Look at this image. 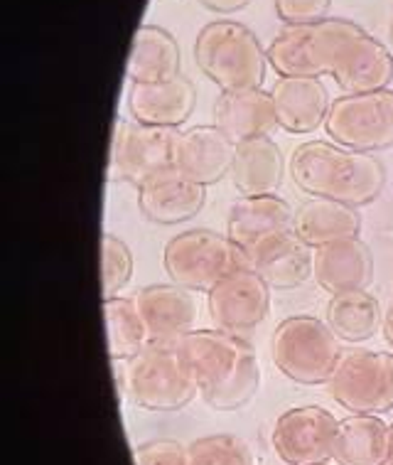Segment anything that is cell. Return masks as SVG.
<instances>
[{"mask_svg": "<svg viewBox=\"0 0 393 465\" xmlns=\"http://www.w3.org/2000/svg\"><path fill=\"white\" fill-rule=\"evenodd\" d=\"M204 401L219 411L249 404L259 391L260 367L253 347L236 332L192 331L180 342Z\"/></svg>", "mask_w": 393, "mask_h": 465, "instance_id": "cell-1", "label": "cell"}, {"mask_svg": "<svg viewBox=\"0 0 393 465\" xmlns=\"http://www.w3.org/2000/svg\"><path fill=\"white\" fill-rule=\"evenodd\" d=\"M290 178L308 195L361 207L381 195L386 170L371 153L309 141L298 145L290 155Z\"/></svg>", "mask_w": 393, "mask_h": 465, "instance_id": "cell-2", "label": "cell"}, {"mask_svg": "<svg viewBox=\"0 0 393 465\" xmlns=\"http://www.w3.org/2000/svg\"><path fill=\"white\" fill-rule=\"evenodd\" d=\"M368 33L344 17L288 25L268 45V64L280 76H335L339 82L367 43Z\"/></svg>", "mask_w": 393, "mask_h": 465, "instance_id": "cell-3", "label": "cell"}, {"mask_svg": "<svg viewBox=\"0 0 393 465\" xmlns=\"http://www.w3.org/2000/svg\"><path fill=\"white\" fill-rule=\"evenodd\" d=\"M194 60L221 92L260 89L268 64L256 33L236 20H214L201 27L194 43Z\"/></svg>", "mask_w": 393, "mask_h": 465, "instance_id": "cell-4", "label": "cell"}, {"mask_svg": "<svg viewBox=\"0 0 393 465\" xmlns=\"http://www.w3.org/2000/svg\"><path fill=\"white\" fill-rule=\"evenodd\" d=\"M162 263L172 283L197 293H210L226 276L249 266L231 237L214 229H190L172 237L162 252Z\"/></svg>", "mask_w": 393, "mask_h": 465, "instance_id": "cell-5", "label": "cell"}, {"mask_svg": "<svg viewBox=\"0 0 393 465\" xmlns=\"http://www.w3.org/2000/svg\"><path fill=\"white\" fill-rule=\"evenodd\" d=\"M329 325L312 315L285 318L273 332V362L288 380L298 384H329L342 350Z\"/></svg>", "mask_w": 393, "mask_h": 465, "instance_id": "cell-6", "label": "cell"}, {"mask_svg": "<svg viewBox=\"0 0 393 465\" xmlns=\"http://www.w3.org/2000/svg\"><path fill=\"white\" fill-rule=\"evenodd\" d=\"M126 387L135 404L148 411H180L200 391L177 345H148L128 360Z\"/></svg>", "mask_w": 393, "mask_h": 465, "instance_id": "cell-7", "label": "cell"}, {"mask_svg": "<svg viewBox=\"0 0 393 465\" xmlns=\"http://www.w3.org/2000/svg\"><path fill=\"white\" fill-rule=\"evenodd\" d=\"M177 128L151 126L141 121H116L109 158V183L141 187L151 178L175 168Z\"/></svg>", "mask_w": 393, "mask_h": 465, "instance_id": "cell-8", "label": "cell"}, {"mask_svg": "<svg viewBox=\"0 0 393 465\" xmlns=\"http://www.w3.org/2000/svg\"><path fill=\"white\" fill-rule=\"evenodd\" d=\"M327 134L335 143L351 151L374 153L393 145V92L378 89L347 94L329 104L325 119Z\"/></svg>", "mask_w": 393, "mask_h": 465, "instance_id": "cell-9", "label": "cell"}, {"mask_svg": "<svg viewBox=\"0 0 393 465\" xmlns=\"http://www.w3.org/2000/svg\"><path fill=\"white\" fill-rule=\"evenodd\" d=\"M329 391L351 414L378 416L393 409V355L354 350L342 355Z\"/></svg>", "mask_w": 393, "mask_h": 465, "instance_id": "cell-10", "label": "cell"}, {"mask_svg": "<svg viewBox=\"0 0 393 465\" xmlns=\"http://www.w3.org/2000/svg\"><path fill=\"white\" fill-rule=\"evenodd\" d=\"M339 421L322 406H298L278 416L273 449L285 465H322L335 458Z\"/></svg>", "mask_w": 393, "mask_h": 465, "instance_id": "cell-11", "label": "cell"}, {"mask_svg": "<svg viewBox=\"0 0 393 465\" xmlns=\"http://www.w3.org/2000/svg\"><path fill=\"white\" fill-rule=\"evenodd\" d=\"M210 315L219 331L246 332L266 321L270 286L253 269H239L211 288Z\"/></svg>", "mask_w": 393, "mask_h": 465, "instance_id": "cell-12", "label": "cell"}, {"mask_svg": "<svg viewBox=\"0 0 393 465\" xmlns=\"http://www.w3.org/2000/svg\"><path fill=\"white\" fill-rule=\"evenodd\" d=\"M151 345H177L197 322V301L192 291L177 283L145 286L135 298Z\"/></svg>", "mask_w": 393, "mask_h": 465, "instance_id": "cell-13", "label": "cell"}, {"mask_svg": "<svg viewBox=\"0 0 393 465\" xmlns=\"http://www.w3.org/2000/svg\"><path fill=\"white\" fill-rule=\"evenodd\" d=\"M249 269L259 273L270 288H298L312 276V246L295 232H280L253 246L246 254Z\"/></svg>", "mask_w": 393, "mask_h": 465, "instance_id": "cell-14", "label": "cell"}, {"mask_svg": "<svg viewBox=\"0 0 393 465\" xmlns=\"http://www.w3.org/2000/svg\"><path fill=\"white\" fill-rule=\"evenodd\" d=\"M204 185L190 180L177 168L165 170L138 187V207L155 224H180L192 220L204 207Z\"/></svg>", "mask_w": 393, "mask_h": 465, "instance_id": "cell-15", "label": "cell"}, {"mask_svg": "<svg viewBox=\"0 0 393 465\" xmlns=\"http://www.w3.org/2000/svg\"><path fill=\"white\" fill-rule=\"evenodd\" d=\"M236 143L219 126H194L180 134L175 168L200 185H214L231 173Z\"/></svg>", "mask_w": 393, "mask_h": 465, "instance_id": "cell-16", "label": "cell"}, {"mask_svg": "<svg viewBox=\"0 0 393 465\" xmlns=\"http://www.w3.org/2000/svg\"><path fill=\"white\" fill-rule=\"evenodd\" d=\"M312 276L332 296L367 288L374 279V256L359 237L339 239L315 249Z\"/></svg>", "mask_w": 393, "mask_h": 465, "instance_id": "cell-17", "label": "cell"}, {"mask_svg": "<svg viewBox=\"0 0 393 465\" xmlns=\"http://www.w3.org/2000/svg\"><path fill=\"white\" fill-rule=\"evenodd\" d=\"M295 229V212L283 197L256 195L241 197L229 210V237L243 254L273 234Z\"/></svg>", "mask_w": 393, "mask_h": 465, "instance_id": "cell-18", "label": "cell"}, {"mask_svg": "<svg viewBox=\"0 0 393 465\" xmlns=\"http://www.w3.org/2000/svg\"><path fill=\"white\" fill-rule=\"evenodd\" d=\"M197 92L187 76H175L158 84H131L128 111L135 121L151 126L177 128L192 116Z\"/></svg>", "mask_w": 393, "mask_h": 465, "instance_id": "cell-19", "label": "cell"}, {"mask_svg": "<svg viewBox=\"0 0 393 465\" xmlns=\"http://www.w3.org/2000/svg\"><path fill=\"white\" fill-rule=\"evenodd\" d=\"M278 126L288 134H309L325 124L329 96L318 76H280L270 89Z\"/></svg>", "mask_w": 393, "mask_h": 465, "instance_id": "cell-20", "label": "cell"}, {"mask_svg": "<svg viewBox=\"0 0 393 465\" xmlns=\"http://www.w3.org/2000/svg\"><path fill=\"white\" fill-rule=\"evenodd\" d=\"M283 153L270 135H259L251 141L236 143L231 163V183L243 197L276 195L283 183Z\"/></svg>", "mask_w": 393, "mask_h": 465, "instance_id": "cell-21", "label": "cell"}, {"mask_svg": "<svg viewBox=\"0 0 393 465\" xmlns=\"http://www.w3.org/2000/svg\"><path fill=\"white\" fill-rule=\"evenodd\" d=\"M214 116H217V126L234 143L270 135V131L278 126L273 96L263 89L224 92L219 96Z\"/></svg>", "mask_w": 393, "mask_h": 465, "instance_id": "cell-22", "label": "cell"}, {"mask_svg": "<svg viewBox=\"0 0 393 465\" xmlns=\"http://www.w3.org/2000/svg\"><path fill=\"white\" fill-rule=\"evenodd\" d=\"M182 54L180 45L168 30L158 25H141L133 35L126 76L131 84H158L180 76Z\"/></svg>", "mask_w": 393, "mask_h": 465, "instance_id": "cell-23", "label": "cell"}, {"mask_svg": "<svg viewBox=\"0 0 393 465\" xmlns=\"http://www.w3.org/2000/svg\"><path fill=\"white\" fill-rule=\"evenodd\" d=\"M361 217L357 207L325 197H312L295 212V232L312 249L332 244L339 239H351L359 234Z\"/></svg>", "mask_w": 393, "mask_h": 465, "instance_id": "cell-24", "label": "cell"}, {"mask_svg": "<svg viewBox=\"0 0 393 465\" xmlns=\"http://www.w3.org/2000/svg\"><path fill=\"white\" fill-rule=\"evenodd\" d=\"M335 460L339 465H386L388 426L378 416L368 414H354L339 421Z\"/></svg>", "mask_w": 393, "mask_h": 465, "instance_id": "cell-25", "label": "cell"}, {"mask_svg": "<svg viewBox=\"0 0 393 465\" xmlns=\"http://www.w3.org/2000/svg\"><path fill=\"white\" fill-rule=\"evenodd\" d=\"M327 325L344 342H364L384 325L381 305L367 288L335 293L327 303Z\"/></svg>", "mask_w": 393, "mask_h": 465, "instance_id": "cell-26", "label": "cell"}, {"mask_svg": "<svg viewBox=\"0 0 393 465\" xmlns=\"http://www.w3.org/2000/svg\"><path fill=\"white\" fill-rule=\"evenodd\" d=\"M103 318L109 332V357L113 362L133 360L151 345L141 311L131 298H103Z\"/></svg>", "mask_w": 393, "mask_h": 465, "instance_id": "cell-27", "label": "cell"}, {"mask_svg": "<svg viewBox=\"0 0 393 465\" xmlns=\"http://www.w3.org/2000/svg\"><path fill=\"white\" fill-rule=\"evenodd\" d=\"M190 465H251L246 443L229 433L201 436L187 446Z\"/></svg>", "mask_w": 393, "mask_h": 465, "instance_id": "cell-28", "label": "cell"}, {"mask_svg": "<svg viewBox=\"0 0 393 465\" xmlns=\"http://www.w3.org/2000/svg\"><path fill=\"white\" fill-rule=\"evenodd\" d=\"M133 276V254L123 239L116 234H103L101 239V291L103 298L118 296Z\"/></svg>", "mask_w": 393, "mask_h": 465, "instance_id": "cell-29", "label": "cell"}, {"mask_svg": "<svg viewBox=\"0 0 393 465\" xmlns=\"http://www.w3.org/2000/svg\"><path fill=\"white\" fill-rule=\"evenodd\" d=\"M135 465H190L187 446L170 439L148 440L135 450Z\"/></svg>", "mask_w": 393, "mask_h": 465, "instance_id": "cell-30", "label": "cell"}, {"mask_svg": "<svg viewBox=\"0 0 393 465\" xmlns=\"http://www.w3.org/2000/svg\"><path fill=\"white\" fill-rule=\"evenodd\" d=\"M332 0H276V13L285 25H309L325 20Z\"/></svg>", "mask_w": 393, "mask_h": 465, "instance_id": "cell-31", "label": "cell"}, {"mask_svg": "<svg viewBox=\"0 0 393 465\" xmlns=\"http://www.w3.org/2000/svg\"><path fill=\"white\" fill-rule=\"evenodd\" d=\"M197 3L204 5L207 10H211V13H221V15H226V13H239L246 5H251V0H197Z\"/></svg>", "mask_w": 393, "mask_h": 465, "instance_id": "cell-32", "label": "cell"}, {"mask_svg": "<svg viewBox=\"0 0 393 465\" xmlns=\"http://www.w3.org/2000/svg\"><path fill=\"white\" fill-rule=\"evenodd\" d=\"M381 328H384L386 342H388V345L393 347V305H391V308H388V311H386L384 325H381Z\"/></svg>", "mask_w": 393, "mask_h": 465, "instance_id": "cell-33", "label": "cell"}, {"mask_svg": "<svg viewBox=\"0 0 393 465\" xmlns=\"http://www.w3.org/2000/svg\"><path fill=\"white\" fill-rule=\"evenodd\" d=\"M386 465H393V423L388 426V460Z\"/></svg>", "mask_w": 393, "mask_h": 465, "instance_id": "cell-34", "label": "cell"}, {"mask_svg": "<svg viewBox=\"0 0 393 465\" xmlns=\"http://www.w3.org/2000/svg\"><path fill=\"white\" fill-rule=\"evenodd\" d=\"M391 45H393V23H391Z\"/></svg>", "mask_w": 393, "mask_h": 465, "instance_id": "cell-35", "label": "cell"}, {"mask_svg": "<svg viewBox=\"0 0 393 465\" xmlns=\"http://www.w3.org/2000/svg\"><path fill=\"white\" fill-rule=\"evenodd\" d=\"M322 465H327V463H322Z\"/></svg>", "mask_w": 393, "mask_h": 465, "instance_id": "cell-36", "label": "cell"}]
</instances>
